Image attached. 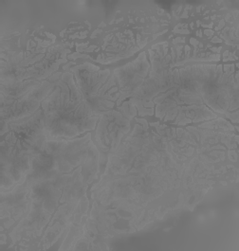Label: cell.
<instances>
[{"label": "cell", "instance_id": "1", "mask_svg": "<svg viewBox=\"0 0 239 251\" xmlns=\"http://www.w3.org/2000/svg\"><path fill=\"white\" fill-rule=\"evenodd\" d=\"M51 97L43 102L44 132L53 137H74L88 129H93L97 117L85 102L74 82H59Z\"/></svg>", "mask_w": 239, "mask_h": 251}]
</instances>
